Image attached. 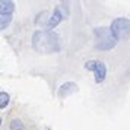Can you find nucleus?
Listing matches in <instances>:
<instances>
[{"label":"nucleus","instance_id":"9d476101","mask_svg":"<svg viewBox=\"0 0 130 130\" xmlns=\"http://www.w3.org/2000/svg\"><path fill=\"white\" fill-rule=\"evenodd\" d=\"M7 102H9V95L6 92H2L0 94V108H5L7 105Z\"/></svg>","mask_w":130,"mask_h":130},{"label":"nucleus","instance_id":"6e6552de","mask_svg":"<svg viewBox=\"0 0 130 130\" xmlns=\"http://www.w3.org/2000/svg\"><path fill=\"white\" fill-rule=\"evenodd\" d=\"M12 21V15H0V28L6 29V26L10 24Z\"/></svg>","mask_w":130,"mask_h":130},{"label":"nucleus","instance_id":"20e7f679","mask_svg":"<svg viewBox=\"0 0 130 130\" xmlns=\"http://www.w3.org/2000/svg\"><path fill=\"white\" fill-rule=\"evenodd\" d=\"M85 69L92 70L95 73V82L96 83L104 82V79L107 76V67L102 61H100V60H89V61L85 63Z\"/></svg>","mask_w":130,"mask_h":130},{"label":"nucleus","instance_id":"f03ea898","mask_svg":"<svg viewBox=\"0 0 130 130\" xmlns=\"http://www.w3.org/2000/svg\"><path fill=\"white\" fill-rule=\"evenodd\" d=\"M112 37L120 41V40H127L130 37V21L126 18H117L112 21L111 26H110Z\"/></svg>","mask_w":130,"mask_h":130},{"label":"nucleus","instance_id":"0eeeda50","mask_svg":"<svg viewBox=\"0 0 130 130\" xmlns=\"http://www.w3.org/2000/svg\"><path fill=\"white\" fill-rule=\"evenodd\" d=\"M76 89H77V86L75 85V83L67 82V83H64V85H61V88L59 89V95H60V96H66V95L75 92Z\"/></svg>","mask_w":130,"mask_h":130},{"label":"nucleus","instance_id":"423d86ee","mask_svg":"<svg viewBox=\"0 0 130 130\" xmlns=\"http://www.w3.org/2000/svg\"><path fill=\"white\" fill-rule=\"evenodd\" d=\"M15 10V5L13 2H0V15H12V12Z\"/></svg>","mask_w":130,"mask_h":130},{"label":"nucleus","instance_id":"7ed1b4c3","mask_svg":"<svg viewBox=\"0 0 130 130\" xmlns=\"http://www.w3.org/2000/svg\"><path fill=\"white\" fill-rule=\"evenodd\" d=\"M95 37H96V44L95 47L98 50H111L116 45V38L112 37L111 31L107 28H96L95 29Z\"/></svg>","mask_w":130,"mask_h":130},{"label":"nucleus","instance_id":"1a4fd4ad","mask_svg":"<svg viewBox=\"0 0 130 130\" xmlns=\"http://www.w3.org/2000/svg\"><path fill=\"white\" fill-rule=\"evenodd\" d=\"M10 130H24V123L18 118H15L10 121Z\"/></svg>","mask_w":130,"mask_h":130},{"label":"nucleus","instance_id":"f257e3e1","mask_svg":"<svg viewBox=\"0 0 130 130\" xmlns=\"http://www.w3.org/2000/svg\"><path fill=\"white\" fill-rule=\"evenodd\" d=\"M32 47L40 53H57L60 51V38L53 31H37L32 35Z\"/></svg>","mask_w":130,"mask_h":130},{"label":"nucleus","instance_id":"39448f33","mask_svg":"<svg viewBox=\"0 0 130 130\" xmlns=\"http://www.w3.org/2000/svg\"><path fill=\"white\" fill-rule=\"evenodd\" d=\"M63 13H61V6H57L56 9H54V12H53V15H51V18H48V22H47V29L48 31H51L53 28H56L57 25L63 21Z\"/></svg>","mask_w":130,"mask_h":130}]
</instances>
